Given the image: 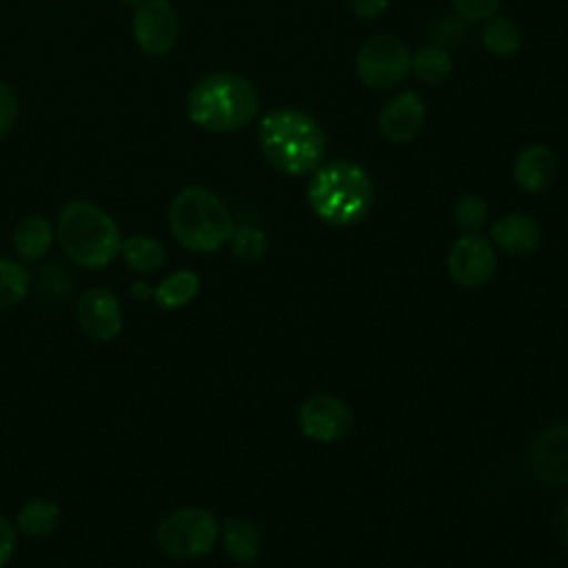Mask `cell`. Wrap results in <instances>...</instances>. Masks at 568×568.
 I'll use <instances>...</instances> for the list:
<instances>
[{
  "label": "cell",
  "mask_w": 568,
  "mask_h": 568,
  "mask_svg": "<svg viewBox=\"0 0 568 568\" xmlns=\"http://www.w3.org/2000/svg\"><path fill=\"white\" fill-rule=\"evenodd\" d=\"M55 242L71 264L87 271H104L120 257L122 231L111 213L89 200H69L60 206Z\"/></svg>",
  "instance_id": "cell-1"
},
{
  "label": "cell",
  "mask_w": 568,
  "mask_h": 568,
  "mask_svg": "<svg viewBox=\"0 0 568 568\" xmlns=\"http://www.w3.org/2000/svg\"><path fill=\"white\" fill-rule=\"evenodd\" d=\"M220 539V519L204 506H182L171 510L155 526L158 548L175 561L206 557Z\"/></svg>",
  "instance_id": "cell-6"
},
{
  "label": "cell",
  "mask_w": 568,
  "mask_h": 568,
  "mask_svg": "<svg viewBox=\"0 0 568 568\" xmlns=\"http://www.w3.org/2000/svg\"><path fill=\"white\" fill-rule=\"evenodd\" d=\"M521 29L506 16H493L481 31V44L495 58H513L521 49Z\"/></svg>",
  "instance_id": "cell-22"
},
{
  "label": "cell",
  "mask_w": 568,
  "mask_h": 568,
  "mask_svg": "<svg viewBox=\"0 0 568 568\" xmlns=\"http://www.w3.org/2000/svg\"><path fill=\"white\" fill-rule=\"evenodd\" d=\"M153 288H155V286H151L146 280L138 277V280L131 282L129 293H131V297H133L135 302H151V300H153Z\"/></svg>",
  "instance_id": "cell-30"
},
{
  "label": "cell",
  "mask_w": 568,
  "mask_h": 568,
  "mask_svg": "<svg viewBox=\"0 0 568 568\" xmlns=\"http://www.w3.org/2000/svg\"><path fill=\"white\" fill-rule=\"evenodd\" d=\"M31 293V273L18 257L0 255V313L20 306Z\"/></svg>",
  "instance_id": "cell-21"
},
{
  "label": "cell",
  "mask_w": 568,
  "mask_h": 568,
  "mask_svg": "<svg viewBox=\"0 0 568 568\" xmlns=\"http://www.w3.org/2000/svg\"><path fill=\"white\" fill-rule=\"evenodd\" d=\"M388 0H351V11L362 20H373L384 13Z\"/></svg>",
  "instance_id": "cell-29"
},
{
  "label": "cell",
  "mask_w": 568,
  "mask_h": 568,
  "mask_svg": "<svg viewBox=\"0 0 568 568\" xmlns=\"http://www.w3.org/2000/svg\"><path fill=\"white\" fill-rule=\"evenodd\" d=\"M530 470L546 486L568 484V422L544 426L530 448Z\"/></svg>",
  "instance_id": "cell-12"
},
{
  "label": "cell",
  "mask_w": 568,
  "mask_h": 568,
  "mask_svg": "<svg viewBox=\"0 0 568 568\" xmlns=\"http://www.w3.org/2000/svg\"><path fill=\"white\" fill-rule=\"evenodd\" d=\"M446 266L453 282L464 288H477L493 277L497 268V255L488 237L477 233H464L450 246Z\"/></svg>",
  "instance_id": "cell-10"
},
{
  "label": "cell",
  "mask_w": 568,
  "mask_h": 568,
  "mask_svg": "<svg viewBox=\"0 0 568 568\" xmlns=\"http://www.w3.org/2000/svg\"><path fill=\"white\" fill-rule=\"evenodd\" d=\"M222 550L235 564H253L262 552V532L244 517H229L220 524Z\"/></svg>",
  "instance_id": "cell-18"
},
{
  "label": "cell",
  "mask_w": 568,
  "mask_h": 568,
  "mask_svg": "<svg viewBox=\"0 0 568 568\" xmlns=\"http://www.w3.org/2000/svg\"><path fill=\"white\" fill-rule=\"evenodd\" d=\"M455 11L470 22H486L493 18L501 4V0H450Z\"/></svg>",
  "instance_id": "cell-27"
},
{
  "label": "cell",
  "mask_w": 568,
  "mask_h": 568,
  "mask_svg": "<svg viewBox=\"0 0 568 568\" xmlns=\"http://www.w3.org/2000/svg\"><path fill=\"white\" fill-rule=\"evenodd\" d=\"M513 175L521 191L537 195L555 182L557 158L546 144H528L517 153Z\"/></svg>",
  "instance_id": "cell-14"
},
{
  "label": "cell",
  "mask_w": 568,
  "mask_h": 568,
  "mask_svg": "<svg viewBox=\"0 0 568 568\" xmlns=\"http://www.w3.org/2000/svg\"><path fill=\"white\" fill-rule=\"evenodd\" d=\"M18 535L16 524L7 515H0V568H7L13 561L18 552Z\"/></svg>",
  "instance_id": "cell-28"
},
{
  "label": "cell",
  "mask_w": 568,
  "mask_h": 568,
  "mask_svg": "<svg viewBox=\"0 0 568 568\" xmlns=\"http://www.w3.org/2000/svg\"><path fill=\"white\" fill-rule=\"evenodd\" d=\"M561 535H564V541L568 546V501L564 504V510H561Z\"/></svg>",
  "instance_id": "cell-31"
},
{
  "label": "cell",
  "mask_w": 568,
  "mask_h": 568,
  "mask_svg": "<svg viewBox=\"0 0 568 568\" xmlns=\"http://www.w3.org/2000/svg\"><path fill=\"white\" fill-rule=\"evenodd\" d=\"M306 200L322 222L353 226L368 215L375 189L364 166L351 160H333L315 169Z\"/></svg>",
  "instance_id": "cell-4"
},
{
  "label": "cell",
  "mask_w": 568,
  "mask_h": 568,
  "mask_svg": "<svg viewBox=\"0 0 568 568\" xmlns=\"http://www.w3.org/2000/svg\"><path fill=\"white\" fill-rule=\"evenodd\" d=\"M410 71L426 84H437L446 80L453 71L450 53L439 44L422 47L415 55H410Z\"/></svg>",
  "instance_id": "cell-23"
},
{
  "label": "cell",
  "mask_w": 568,
  "mask_h": 568,
  "mask_svg": "<svg viewBox=\"0 0 568 568\" xmlns=\"http://www.w3.org/2000/svg\"><path fill=\"white\" fill-rule=\"evenodd\" d=\"M131 33L144 55L162 58L180 38V16L169 0H140L133 9Z\"/></svg>",
  "instance_id": "cell-8"
},
{
  "label": "cell",
  "mask_w": 568,
  "mask_h": 568,
  "mask_svg": "<svg viewBox=\"0 0 568 568\" xmlns=\"http://www.w3.org/2000/svg\"><path fill=\"white\" fill-rule=\"evenodd\" d=\"M297 422L300 430L308 439L333 444L348 435L353 426V413L335 395H313L300 406Z\"/></svg>",
  "instance_id": "cell-11"
},
{
  "label": "cell",
  "mask_w": 568,
  "mask_h": 568,
  "mask_svg": "<svg viewBox=\"0 0 568 568\" xmlns=\"http://www.w3.org/2000/svg\"><path fill=\"white\" fill-rule=\"evenodd\" d=\"M166 246L146 233H133L122 240L120 260L138 275H153L166 264Z\"/></svg>",
  "instance_id": "cell-19"
},
{
  "label": "cell",
  "mask_w": 568,
  "mask_h": 568,
  "mask_svg": "<svg viewBox=\"0 0 568 568\" xmlns=\"http://www.w3.org/2000/svg\"><path fill=\"white\" fill-rule=\"evenodd\" d=\"M379 131L390 142L413 140L426 122L424 98L415 91H399L379 111Z\"/></svg>",
  "instance_id": "cell-13"
},
{
  "label": "cell",
  "mask_w": 568,
  "mask_h": 568,
  "mask_svg": "<svg viewBox=\"0 0 568 568\" xmlns=\"http://www.w3.org/2000/svg\"><path fill=\"white\" fill-rule=\"evenodd\" d=\"M490 240L508 255H528L539 246L541 229L528 213H508L493 222Z\"/></svg>",
  "instance_id": "cell-16"
},
{
  "label": "cell",
  "mask_w": 568,
  "mask_h": 568,
  "mask_svg": "<svg viewBox=\"0 0 568 568\" xmlns=\"http://www.w3.org/2000/svg\"><path fill=\"white\" fill-rule=\"evenodd\" d=\"M355 71L371 89L397 87L410 73V51L390 33L373 36L359 47L355 55Z\"/></svg>",
  "instance_id": "cell-7"
},
{
  "label": "cell",
  "mask_w": 568,
  "mask_h": 568,
  "mask_svg": "<svg viewBox=\"0 0 568 568\" xmlns=\"http://www.w3.org/2000/svg\"><path fill=\"white\" fill-rule=\"evenodd\" d=\"M257 144L264 160L286 175L313 173L326 155V133L304 111L273 109L257 126Z\"/></svg>",
  "instance_id": "cell-2"
},
{
  "label": "cell",
  "mask_w": 568,
  "mask_h": 568,
  "mask_svg": "<svg viewBox=\"0 0 568 568\" xmlns=\"http://www.w3.org/2000/svg\"><path fill=\"white\" fill-rule=\"evenodd\" d=\"M200 293V277L191 268H178L160 280L153 288V300L162 311H178L189 306Z\"/></svg>",
  "instance_id": "cell-20"
},
{
  "label": "cell",
  "mask_w": 568,
  "mask_h": 568,
  "mask_svg": "<svg viewBox=\"0 0 568 568\" xmlns=\"http://www.w3.org/2000/svg\"><path fill=\"white\" fill-rule=\"evenodd\" d=\"M62 521V508L55 499L47 495H33L20 504L13 524L20 535L31 539L51 537Z\"/></svg>",
  "instance_id": "cell-17"
},
{
  "label": "cell",
  "mask_w": 568,
  "mask_h": 568,
  "mask_svg": "<svg viewBox=\"0 0 568 568\" xmlns=\"http://www.w3.org/2000/svg\"><path fill=\"white\" fill-rule=\"evenodd\" d=\"M75 324L84 337L98 344L113 342L124 328V308L111 286H91L75 302Z\"/></svg>",
  "instance_id": "cell-9"
},
{
  "label": "cell",
  "mask_w": 568,
  "mask_h": 568,
  "mask_svg": "<svg viewBox=\"0 0 568 568\" xmlns=\"http://www.w3.org/2000/svg\"><path fill=\"white\" fill-rule=\"evenodd\" d=\"M20 115V100L16 91L0 80V140L9 135Z\"/></svg>",
  "instance_id": "cell-26"
},
{
  "label": "cell",
  "mask_w": 568,
  "mask_h": 568,
  "mask_svg": "<svg viewBox=\"0 0 568 568\" xmlns=\"http://www.w3.org/2000/svg\"><path fill=\"white\" fill-rule=\"evenodd\" d=\"M226 244H229L231 253H233L237 260H242V262L262 260L264 253H266V248H268L266 233L260 231L257 226H235Z\"/></svg>",
  "instance_id": "cell-24"
},
{
  "label": "cell",
  "mask_w": 568,
  "mask_h": 568,
  "mask_svg": "<svg viewBox=\"0 0 568 568\" xmlns=\"http://www.w3.org/2000/svg\"><path fill=\"white\" fill-rule=\"evenodd\" d=\"M260 111L255 84L231 71L200 78L186 95L189 120L209 133H235L248 126Z\"/></svg>",
  "instance_id": "cell-3"
},
{
  "label": "cell",
  "mask_w": 568,
  "mask_h": 568,
  "mask_svg": "<svg viewBox=\"0 0 568 568\" xmlns=\"http://www.w3.org/2000/svg\"><path fill=\"white\" fill-rule=\"evenodd\" d=\"M166 224L173 240L191 253H213L222 248L235 229L229 206L220 195L200 184L184 186L173 195Z\"/></svg>",
  "instance_id": "cell-5"
},
{
  "label": "cell",
  "mask_w": 568,
  "mask_h": 568,
  "mask_svg": "<svg viewBox=\"0 0 568 568\" xmlns=\"http://www.w3.org/2000/svg\"><path fill=\"white\" fill-rule=\"evenodd\" d=\"M453 217H455V224L459 226V231L477 233L488 217V202L475 193L462 195L453 206Z\"/></svg>",
  "instance_id": "cell-25"
},
{
  "label": "cell",
  "mask_w": 568,
  "mask_h": 568,
  "mask_svg": "<svg viewBox=\"0 0 568 568\" xmlns=\"http://www.w3.org/2000/svg\"><path fill=\"white\" fill-rule=\"evenodd\" d=\"M53 242H55V226L42 213H29L16 224L11 233L13 253L24 264H36L44 260L51 253Z\"/></svg>",
  "instance_id": "cell-15"
}]
</instances>
